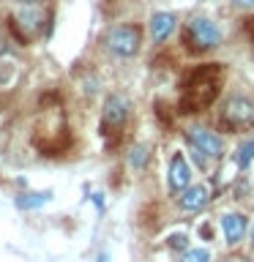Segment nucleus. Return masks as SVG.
I'll return each mask as SVG.
<instances>
[{
    "label": "nucleus",
    "instance_id": "nucleus-13",
    "mask_svg": "<svg viewBox=\"0 0 254 262\" xmlns=\"http://www.w3.org/2000/svg\"><path fill=\"white\" fill-rule=\"evenodd\" d=\"M180 262H210V251L208 249H186Z\"/></svg>",
    "mask_w": 254,
    "mask_h": 262
},
{
    "label": "nucleus",
    "instance_id": "nucleus-5",
    "mask_svg": "<svg viewBox=\"0 0 254 262\" xmlns=\"http://www.w3.org/2000/svg\"><path fill=\"white\" fill-rule=\"evenodd\" d=\"M192 164L183 159V153H175L170 161V169H167V186L172 188L175 194H180L186 186H192Z\"/></svg>",
    "mask_w": 254,
    "mask_h": 262
},
{
    "label": "nucleus",
    "instance_id": "nucleus-7",
    "mask_svg": "<svg viewBox=\"0 0 254 262\" xmlns=\"http://www.w3.org/2000/svg\"><path fill=\"white\" fill-rule=\"evenodd\" d=\"M221 232H224V241L229 246H235L246 237V232H249V221H246L243 213H224V216H221Z\"/></svg>",
    "mask_w": 254,
    "mask_h": 262
},
{
    "label": "nucleus",
    "instance_id": "nucleus-14",
    "mask_svg": "<svg viewBox=\"0 0 254 262\" xmlns=\"http://www.w3.org/2000/svg\"><path fill=\"white\" fill-rule=\"evenodd\" d=\"M167 241H170V249H175V251H186L188 249V235H183V232L170 235Z\"/></svg>",
    "mask_w": 254,
    "mask_h": 262
},
{
    "label": "nucleus",
    "instance_id": "nucleus-11",
    "mask_svg": "<svg viewBox=\"0 0 254 262\" xmlns=\"http://www.w3.org/2000/svg\"><path fill=\"white\" fill-rule=\"evenodd\" d=\"M251 161H254V137L246 139V142H241V145H238V150H235V164L241 169H246Z\"/></svg>",
    "mask_w": 254,
    "mask_h": 262
},
{
    "label": "nucleus",
    "instance_id": "nucleus-9",
    "mask_svg": "<svg viewBox=\"0 0 254 262\" xmlns=\"http://www.w3.org/2000/svg\"><path fill=\"white\" fill-rule=\"evenodd\" d=\"M101 118H104V123H110V126H123V123H126V118H129V104H126V98L110 96V98L104 101Z\"/></svg>",
    "mask_w": 254,
    "mask_h": 262
},
{
    "label": "nucleus",
    "instance_id": "nucleus-19",
    "mask_svg": "<svg viewBox=\"0 0 254 262\" xmlns=\"http://www.w3.org/2000/svg\"><path fill=\"white\" fill-rule=\"evenodd\" d=\"M249 237H251V246H254V224H251V229H249Z\"/></svg>",
    "mask_w": 254,
    "mask_h": 262
},
{
    "label": "nucleus",
    "instance_id": "nucleus-10",
    "mask_svg": "<svg viewBox=\"0 0 254 262\" xmlns=\"http://www.w3.org/2000/svg\"><path fill=\"white\" fill-rule=\"evenodd\" d=\"M49 200H52V194H49V191L22 194V196H16V208H19V210H33V208H41V205H47Z\"/></svg>",
    "mask_w": 254,
    "mask_h": 262
},
{
    "label": "nucleus",
    "instance_id": "nucleus-12",
    "mask_svg": "<svg viewBox=\"0 0 254 262\" xmlns=\"http://www.w3.org/2000/svg\"><path fill=\"white\" fill-rule=\"evenodd\" d=\"M147 156H151V147H147V145H134V147H131V153H129V164L134 169H145Z\"/></svg>",
    "mask_w": 254,
    "mask_h": 262
},
{
    "label": "nucleus",
    "instance_id": "nucleus-3",
    "mask_svg": "<svg viewBox=\"0 0 254 262\" xmlns=\"http://www.w3.org/2000/svg\"><path fill=\"white\" fill-rule=\"evenodd\" d=\"M186 142L197 147L200 153H205L208 159H221L224 153V139H221L216 131L205 128V126H188L186 128Z\"/></svg>",
    "mask_w": 254,
    "mask_h": 262
},
{
    "label": "nucleus",
    "instance_id": "nucleus-20",
    "mask_svg": "<svg viewBox=\"0 0 254 262\" xmlns=\"http://www.w3.org/2000/svg\"><path fill=\"white\" fill-rule=\"evenodd\" d=\"M98 262H107V254H98Z\"/></svg>",
    "mask_w": 254,
    "mask_h": 262
},
{
    "label": "nucleus",
    "instance_id": "nucleus-1",
    "mask_svg": "<svg viewBox=\"0 0 254 262\" xmlns=\"http://www.w3.org/2000/svg\"><path fill=\"white\" fill-rule=\"evenodd\" d=\"M221 28L210 16H192L186 22V44H192V49L205 52V49H216L221 44Z\"/></svg>",
    "mask_w": 254,
    "mask_h": 262
},
{
    "label": "nucleus",
    "instance_id": "nucleus-4",
    "mask_svg": "<svg viewBox=\"0 0 254 262\" xmlns=\"http://www.w3.org/2000/svg\"><path fill=\"white\" fill-rule=\"evenodd\" d=\"M224 120L235 128H249L254 126V101L243 96H232L224 106Z\"/></svg>",
    "mask_w": 254,
    "mask_h": 262
},
{
    "label": "nucleus",
    "instance_id": "nucleus-18",
    "mask_svg": "<svg viewBox=\"0 0 254 262\" xmlns=\"http://www.w3.org/2000/svg\"><path fill=\"white\" fill-rule=\"evenodd\" d=\"M16 3H22V6H36V3H41V0H16Z\"/></svg>",
    "mask_w": 254,
    "mask_h": 262
},
{
    "label": "nucleus",
    "instance_id": "nucleus-15",
    "mask_svg": "<svg viewBox=\"0 0 254 262\" xmlns=\"http://www.w3.org/2000/svg\"><path fill=\"white\" fill-rule=\"evenodd\" d=\"M11 79H14V66H11V63H3V60H0V88H6Z\"/></svg>",
    "mask_w": 254,
    "mask_h": 262
},
{
    "label": "nucleus",
    "instance_id": "nucleus-6",
    "mask_svg": "<svg viewBox=\"0 0 254 262\" xmlns=\"http://www.w3.org/2000/svg\"><path fill=\"white\" fill-rule=\"evenodd\" d=\"M208 202H210V188L202 186V183H192L178 194V205H180V210H186V213L202 210Z\"/></svg>",
    "mask_w": 254,
    "mask_h": 262
},
{
    "label": "nucleus",
    "instance_id": "nucleus-16",
    "mask_svg": "<svg viewBox=\"0 0 254 262\" xmlns=\"http://www.w3.org/2000/svg\"><path fill=\"white\" fill-rule=\"evenodd\" d=\"M235 6H241V8H254V0H232Z\"/></svg>",
    "mask_w": 254,
    "mask_h": 262
},
{
    "label": "nucleus",
    "instance_id": "nucleus-8",
    "mask_svg": "<svg viewBox=\"0 0 254 262\" xmlns=\"http://www.w3.org/2000/svg\"><path fill=\"white\" fill-rule=\"evenodd\" d=\"M151 38L156 41V44H164L172 33H175V28H178V16L175 14H170V11H156L153 16H151Z\"/></svg>",
    "mask_w": 254,
    "mask_h": 262
},
{
    "label": "nucleus",
    "instance_id": "nucleus-2",
    "mask_svg": "<svg viewBox=\"0 0 254 262\" xmlns=\"http://www.w3.org/2000/svg\"><path fill=\"white\" fill-rule=\"evenodd\" d=\"M104 44L118 57H134L139 52V44H142V33L134 25H118V28H112L107 33Z\"/></svg>",
    "mask_w": 254,
    "mask_h": 262
},
{
    "label": "nucleus",
    "instance_id": "nucleus-17",
    "mask_svg": "<svg viewBox=\"0 0 254 262\" xmlns=\"http://www.w3.org/2000/svg\"><path fill=\"white\" fill-rule=\"evenodd\" d=\"M8 52V41H6V36L0 33V55H6Z\"/></svg>",
    "mask_w": 254,
    "mask_h": 262
}]
</instances>
